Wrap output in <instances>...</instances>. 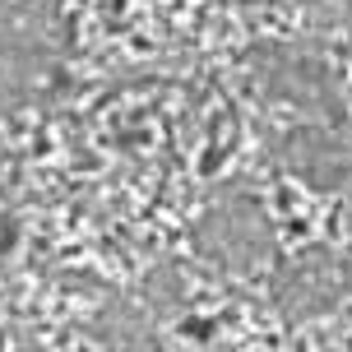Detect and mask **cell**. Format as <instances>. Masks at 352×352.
<instances>
[{"mask_svg": "<svg viewBox=\"0 0 352 352\" xmlns=\"http://www.w3.org/2000/svg\"><path fill=\"white\" fill-rule=\"evenodd\" d=\"M343 292V264L324 250H311L301 255L297 264H287L278 278V301L287 316H320L329 311Z\"/></svg>", "mask_w": 352, "mask_h": 352, "instance_id": "cell-1", "label": "cell"}, {"mask_svg": "<svg viewBox=\"0 0 352 352\" xmlns=\"http://www.w3.org/2000/svg\"><path fill=\"white\" fill-rule=\"evenodd\" d=\"M287 162L316 190H334L352 176V144L329 135V130H297L287 140Z\"/></svg>", "mask_w": 352, "mask_h": 352, "instance_id": "cell-2", "label": "cell"}]
</instances>
